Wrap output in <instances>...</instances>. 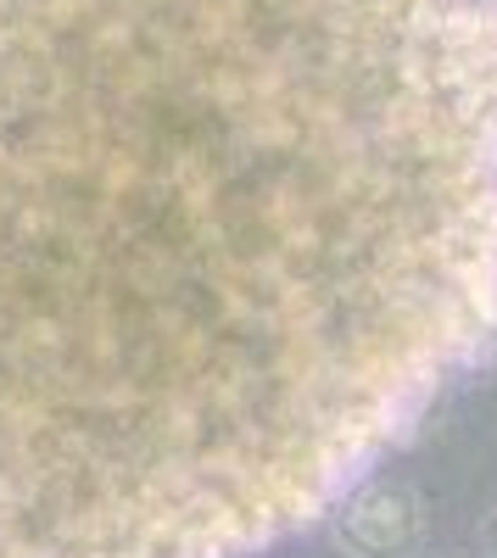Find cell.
<instances>
[{
  "label": "cell",
  "mask_w": 497,
  "mask_h": 558,
  "mask_svg": "<svg viewBox=\"0 0 497 558\" xmlns=\"http://www.w3.org/2000/svg\"><path fill=\"white\" fill-rule=\"evenodd\" d=\"M497 347V0H0V558H252Z\"/></svg>",
  "instance_id": "6da1fadb"
}]
</instances>
